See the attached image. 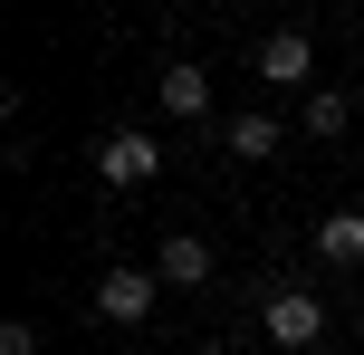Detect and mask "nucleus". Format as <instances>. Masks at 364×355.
<instances>
[{"instance_id": "39448f33", "label": "nucleus", "mask_w": 364, "mask_h": 355, "mask_svg": "<svg viewBox=\"0 0 364 355\" xmlns=\"http://www.w3.org/2000/svg\"><path fill=\"white\" fill-rule=\"evenodd\" d=\"M250 68L269 77V87H307V77H316V38H307V29H269Z\"/></svg>"}, {"instance_id": "1a4fd4ad", "label": "nucleus", "mask_w": 364, "mask_h": 355, "mask_svg": "<svg viewBox=\"0 0 364 355\" xmlns=\"http://www.w3.org/2000/svg\"><path fill=\"white\" fill-rule=\"evenodd\" d=\"M297 125H307L316 144H336V134L355 125V96H336V87H316V96H307V115H297Z\"/></svg>"}, {"instance_id": "6e6552de", "label": "nucleus", "mask_w": 364, "mask_h": 355, "mask_svg": "<svg viewBox=\"0 0 364 355\" xmlns=\"http://www.w3.org/2000/svg\"><path fill=\"white\" fill-rule=\"evenodd\" d=\"M220 144H230L240 164H269V154H278V115H269V106H250V115H230V125H220Z\"/></svg>"}, {"instance_id": "0eeeda50", "label": "nucleus", "mask_w": 364, "mask_h": 355, "mask_svg": "<svg viewBox=\"0 0 364 355\" xmlns=\"http://www.w3.org/2000/svg\"><path fill=\"white\" fill-rule=\"evenodd\" d=\"M316 260L326 269H364V211H326L316 221Z\"/></svg>"}, {"instance_id": "7ed1b4c3", "label": "nucleus", "mask_w": 364, "mask_h": 355, "mask_svg": "<svg viewBox=\"0 0 364 355\" xmlns=\"http://www.w3.org/2000/svg\"><path fill=\"white\" fill-rule=\"evenodd\" d=\"M154 298H164V279H154V269H134V260H115L106 279H96V317H106V327H144Z\"/></svg>"}, {"instance_id": "f8f14e48", "label": "nucleus", "mask_w": 364, "mask_h": 355, "mask_svg": "<svg viewBox=\"0 0 364 355\" xmlns=\"http://www.w3.org/2000/svg\"><path fill=\"white\" fill-rule=\"evenodd\" d=\"M355 337H364V307H355Z\"/></svg>"}, {"instance_id": "20e7f679", "label": "nucleus", "mask_w": 364, "mask_h": 355, "mask_svg": "<svg viewBox=\"0 0 364 355\" xmlns=\"http://www.w3.org/2000/svg\"><path fill=\"white\" fill-rule=\"evenodd\" d=\"M154 279H164V288H211V279H220V250L201 240V231H164V250H154Z\"/></svg>"}, {"instance_id": "f257e3e1", "label": "nucleus", "mask_w": 364, "mask_h": 355, "mask_svg": "<svg viewBox=\"0 0 364 355\" xmlns=\"http://www.w3.org/2000/svg\"><path fill=\"white\" fill-rule=\"evenodd\" d=\"M259 337H269L278 355H316V337H326V298H307V288H269V298H259Z\"/></svg>"}, {"instance_id": "423d86ee", "label": "nucleus", "mask_w": 364, "mask_h": 355, "mask_svg": "<svg viewBox=\"0 0 364 355\" xmlns=\"http://www.w3.org/2000/svg\"><path fill=\"white\" fill-rule=\"evenodd\" d=\"M154 96H164V115H182V125H211V68L201 58H173L154 77Z\"/></svg>"}, {"instance_id": "9b49d317", "label": "nucleus", "mask_w": 364, "mask_h": 355, "mask_svg": "<svg viewBox=\"0 0 364 355\" xmlns=\"http://www.w3.org/2000/svg\"><path fill=\"white\" fill-rule=\"evenodd\" d=\"M192 355H230V346H220V337H201V346H192Z\"/></svg>"}, {"instance_id": "f03ea898", "label": "nucleus", "mask_w": 364, "mask_h": 355, "mask_svg": "<svg viewBox=\"0 0 364 355\" xmlns=\"http://www.w3.org/2000/svg\"><path fill=\"white\" fill-rule=\"evenodd\" d=\"M154 173H164V144H154L144 125H115V134H96V183H106V192H144Z\"/></svg>"}, {"instance_id": "9d476101", "label": "nucleus", "mask_w": 364, "mask_h": 355, "mask_svg": "<svg viewBox=\"0 0 364 355\" xmlns=\"http://www.w3.org/2000/svg\"><path fill=\"white\" fill-rule=\"evenodd\" d=\"M0 355H48V337H38L29 317H10V327H0Z\"/></svg>"}]
</instances>
